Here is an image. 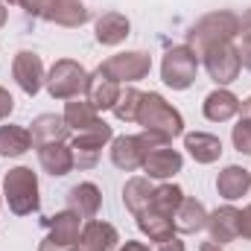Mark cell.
Listing matches in <instances>:
<instances>
[{"instance_id":"obj_26","label":"cell","mask_w":251,"mask_h":251,"mask_svg":"<svg viewBox=\"0 0 251 251\" xmlns=\"http://www.w3.org/2000/svg\"><path fill=\"white\" fill-rule=\"evenodd\" d=\"M134 219H137L140 234H146L152 243H164V240L176 237V225H173V219H170V216H164V213H158L155 207L140 210Z\"/></svg>"},{"instance_id":"obj_2","label":"cell","mask_w":251,"mask_h":251,"mask_svg":"<svg viewBox=\"0 0 251 251\" xmlns=\"http://www.w3.org/2000/svg\"><path fill=\"white\" fill-rule=\"evenodd\" d=\"M137 123L143 126V131H158L164 134L167 140L173 137H181L184 134V117L176 105H170L161 94L149 91L143 94L140 100V108H137Z\"/></svg>"},{"instance_id":"obj_13","label":"cell","mask_w":251,"mask_h":251,"mask_svg":"<svg viewBox=\"0 0 251 251\" xmlns=\"http://www.w3.org/2000/svg\"><path fill=\"white\" fill-rule=\"evenodd\" d=\"M181 167H184V155L178 149H173L170 143L167 146H158V149H149L146 152V161H143L146 178H158V181L173 178L176 173H181Z\"/></svg>"},{"instance_id":"obj_29","label":"cell","mask_w":251,"mask_h":251,"mask_svg":"<svg viewBox=\"0 0 251 251\" xmlns=\"http://www.w3.org/2000/svg\"><path fill=\"white\" fill-rule=\"evenodd\" d=\"M181 201H184V190L178 187V184H161V187H155L152 193V201H149V207H155L158 213H164V216H176V210L181 207Z\"/></svg>"},{"instance_id":"obj_42","label":"cell","mask_w":251,"mask_h":251,"mask_svg":"<svg viewBox=\"0 0 251 251\" xmlns=\"http://www.w3.org/2000/svg\"><path fill=\"white\" fill-rule=\"evenodd\" d=\"M70 251H79V249H70Z\"/></svg>"},{"instance_id":"obj_17","label":"cell","mask_w":251,"mask_h":251,"mask_svg":"<svg viewBox=\"0 0 251 251\" xmlns=\"http://www.w3.org/2000/svg\"><path fill=\"white\" fill-rule=\"evenodd\" d=\"M201 111H204V117H207L210 123H228V120H234V117L243 111V102H240V97H234L228 88H216V91H210V94L204 97Z\"/></svg>"},{"instance_id":"obj_34","label":"cell","mask_w":251,"mask_h":251,"mask_svg":"<svg viewBox=\"0 0 251 251\" xmlns=\"http://www.w3.org/2000/svg\"><path fill=\"white\" fill-rule=\"evenodd\" d=\"M240 237L251 240V204L243 210V219H240Z\"/></svg>"},{"instance_id":"obj_28","label":"cell","mask_w":251,"mask_h":251,"mask_svg":"<svg viewBox=\"0 0 251 251\" xmlns=\"http://www.w3.org/2000/svg\"><path fill=\"white\" fill-rule=\"evenodd\" d=\"M29 146H32V134L26 126H0V155L3 158H18L29 152Z\"/></svg>"},{"instance_id":"obj_30","label":"cell","mask_w":251,"mask_h":251,"mask_svg":"<svg viewBox=\"0 0 251 251\" xmlns=\"http://www.w3.org/2000/svg\"><path fill=\"white\" fill-rule=\"evenodd\" d=\"M140 100H143V94H140L137 88H126V91H120V100H117V105H114L111 111H114L117 120H123V123H137Z\"/></svg>"},{"instance_id":"obj_39","label":"cell","mask_w":251,"mask_h":251,"mask_svg":"<svg viewBox=\"0 0 251 251\" xmlns=\"http://www.w3.org/2000/svg\"><path fill=\"white\" fill-rule=\"evenodd\" d=\"M6 18H9V9H6V3L0 0V29H3V24H6Z\"/></svg>"},{"instance_id":"obj_35","label":"cell","mask_w":251,"mask_h":251,"mask_svg":"<svg viewBox=\"0 0 251 251\" xmlns=\"http://www.w3.org/2000/svg\"><path fill=\"white\" fill-rule=\"evenodd\" d=\"M158 251H187V249H184V243L178 237H170V240L158 243Z\"/></svg>"},{"instance_id":"obj_25","label":"cell","mask_w":251,"mask_h":251,"mask_svg":"<svg viewBox=\"0 0 251 251\" xmlns=\"http://www.w3.org/2000/svg\"><path fill=\"white\" fill-rule=\"evenodd\" d=\"M29 134H32V143H64L70 137V126L64 123V117L59 114H41L35 117L29 126Z\"/></svg>"},{"instance_id":"obj_31","label":"cell","mask_w":251,"mask_h":251,"mask_svg":"<svg viewBox=\"0 0 251 251\" xmlns=\"http://www.w3.org/2000/svg\"><path fill=\"white\" fill-rule=\"evenodd\" d=\"M231 140H234V149L243 152V155H251V117H240L234 131H231Z\"/></svg>"},{"instance_id":"obj_8","label":"cell","mask_w":251,"mask_h":251,"mask_svg":"<svg viewBox=\"0 0 251 251\" xmlns=\"http://www.w3.org/2000/svg\"><path fill=\"white\" fill-rule=\"evenodd\" d=\"M199 56H201V62H204L207 76H210L219 88L237 82V76H240V70H243L240 50H237L234 44H216V47H207V50L199 53Z\"/></svg>"},{"instance_id":"obj_36","label":"cell","mask_w":251,"mask_h":251,"mask_svg":"<svg viewBox=\"0 0 251 251\" xmlns=\"http://www.w3.org/2000/svg\"><path fill=\"white\" fill-rule=\"evenodd\" d=\"M117 251H149V246H143V243H134V240H126V243H123Z\"/></svg>"},{"instance_id":"obj_33","label":"cell","mask_w":251,"mask_h":251,"mask_svg":"<svg viewBox=\"0 0 251 251\" xmlns=\"http://www.w3.org/2000/svg\"><path fill=\"white\" fill-rule=\"evenodd\" d=\"M12 111H15V100H12V94L6 88H0V120H6Z\"/></svg>"},{"instance_id":"obj_32","label":"cell","mask_w":251,"mask_h":251,"mask_svg":"<svg viewBox=\"0 0 251 251\" xmlns=\"http://www.w3.org/2000/svg\"><path fill=\"white\" fill-rule=\"evenodd\" d=\"M240 35H243V44L237 47L240 50V62H243L246 70H251V32H240Z\"/></svg>"},{"instance_id":"obj_4","label":"cell","mask_w":251,"mask_h":251,"mask_svg":"<svg viewBox=\"0 0 251 251\" xmlns=\"http://www.w3.org/2000/svg\"><path fill=\"white\" fill-rule=\"evenodd\" d=\"M199 53L190 47V44H176L164 53V62H161V79L167 88L173 91H187L190 85L196 82V73H199Z\"/></svg>"},{"instance_id":"obj_20","label":"cell","mask_w":251,"mask_h":251,"mask_svg":"<svg viewBox=\"0 0 251 251\" xmlns=\"http://www.w3.org/2000/svg\"><path fill=\"white\" fill-rule=\"evenodd\" d=\"M64 123L70 126V131H94V128H102L105 120H100V114H97V108L88 102V100H67V105H64Z\"/></svg>"},{"instance_id":"obj_15","label":"cell","mask_w":251,"mask_h":251,"mask_svg":"<svg viewBox=\"0 0 251 251\" xmlns=\"http://www.w3.org/2000/svg\"><path fill=\"white\" fill-rule=\"evenodd\" d=\"M146 146L140 140V134H120L111 140V164L123 173H134L143 167L146 161Z\"/></svg>"},{"instance_id":"obj_24","label":"cell","mask_w":251,"mask_h":251,"mask_svg":"<svg viewBox=\"0 0 251 251\" xmlns=\"http://www.w3.org/2000/svg\"><path fill=\"white\" fill-rule=\"evenodd\" d=\"M173 225H176V234H199L204 225H207V210L199 199L193 196H184L181 207L176 210L173 216Z\"/></svg>"},{"instance_id":"obj_16","label":"cell","mask_w":251,"mask_h":251,"mask_svg":"<svg viewBox=\"0 0 251 251\" xmlns=\"http://www.w3.org/2000/svg\"><path fill=\"white\" fill-rule=\"evenodd\" d=\"M120 243V234L111 222H100V219H88V225L79 234V251H114Z\"/></svg>"},{"instance_id":"obj_5","label":"cell","mask_w":251,"mask_h":251,"mask_svg":"<svg viewBox=\"0 0 251 251\" xmlns=\"http://www.w3.org/2000/svg\"><path fill=\"white\" fill-rule=\"evenodd\" d=\"M44 85H47V94L53 100H76L88 88V70L73 59H59L50 67Z\"/></svg>"},{"instance_id":"obj_40","label":"cell","mask_w":251,"mask_h":251,"mask_svg":"<svg viewBox=\"0 0 251 251\" xmlns=\"http://www.w3.org/2000/svg\"><path fill=\"white\" fill-rule=\"evenodd\" d=\"M243 111H246V114H249V117H251V97H249V100H246V102H243Z\"/></svg>"},{"instance_id":"obj_19","label":"cell","mask_w":251,"mask_h":251,"mask_svg":"<svg viewBox=\"0 0 251 251\" xmlns=\"http://www.w3.org/2000/svg\"><path fill=\"white\" fill-rule=\"evenodd\" d=\"M94 35H97V41L102 47H117V44H123L126 38L131 35V24H128V18L120 15V12H105V15L97 18Z\"/></svg>"},{"instance_id":"obj_11","label":"cell","mask_w":251,"mask_h":251,"mask_svg":"<svg viewBox=\"0 0 251 251\" xmlns=\"http://www.w3.org/2000/svg\"><path fill=\"white\" fill-rule=\"evenodd\" d=\"M12 76L18 82V88L26 94V97H35L47 79L44 73V62L38 53H29V50H21L15 59H12Z\"/></svg>"},{"instance_id":"obj_12","label":"cell","mask_w":251,"mask_h":251,"mask_svg":"<svg viewBox=\"0 0 251 251\" xmlns=\"http://www.w3.org/2000/svg\"><path fill=\"white\" fill-rule=\"evenodd\" d=\"M85 100H88L97 111H108V108H114L117 100H120V82H114L102 67H97L94 73H88Z\"/></svg>"},{"instance_id":"obj_14","label":"cell","mask_w":251,"mask_h":251,"mask_svg":"<svg viewBox=\"0 0 251 251\" xmlns=\"http://www.w3.org/2000/svg\"><path fill=\"white\" fill-rule=\"evenodd\" d=\"M240 219H243V210L234 207V204H225V207H216L213 213H207V231H210V243H234L240 240Z\"/></svg>"},{"instance_id":"obj_18","label":"cell","mask_w":251,"mask_h":251,"mask_svg":"<svg viewBox=\"0 0 251 251\" xmlns=\"http://www.w3.org/2000/svg\"><path fill=\"white\" fill-rule=\"evenodd\" d=\"M38 164L47 176L62 178L73 170V149L67 143H38Z\"/></svg>"},{"instance_id":"obj_3","label":"cell","mask_w":251,"mask_h":251,"mask_svg":"<svg viewBox=\"0 0 251 251\" xmlns=\"http://www.w3.org/2000/svg\"><path fill=\"white\" fill-rule=\"evenodd\" d=\"M3 199L15 216H29L41 207L38 176L29 167H15L3 176Z\"/></svg>"},{"instance_id":"obj_37","label":"cell","mask_w":251,"mask_h":251,"mask_svg":"<svg viewBox=\"0 0 251 251\" xmlns=\"http://www.w3.org/2000/svg\"><path fill=\"white\" fill-rule=\"evenodd\" d=\"M240 32H251V9L240 18Z\"/></svg>"},{"instance_id":"obj_7","label":"cell","mask_w":251,"mask_h":251,"mask_svg":"<svg viewBox=\"0 0 251 251\" xmlns=\"http://www.w3.org/2000/svg\"><path fill=\"white\" fill-rule=\"evenodd\" d=\"M41 222L50 228V234L41 240L38 251H70V249H76L79 234H82V216H79V213H73L70 207H64L56 216H47V219H41Z\"/></svg>"},{"instance_id":"obj_10","label":"cell","mask_w":251,"mask_h":251,"mask_svg":"<svg viewBox=\"0 0 251 251\" xmlns=\"http://www.w3.org/2000/svg\"><path fill=\"white\" fill-rule=\"evenodd\" d=\"M114 82H140V79H146L149 76V70H152V56L149 53H140V50H128V53H117V56H111V59H105V62L100 64Z\"/></svg>"},{"instance_id":"obj_21","label":"cell","mask_w":251,"mask_h":251,"mask_svg":"<svg viewBox=\"0 0 251 251\" xmlns=\"http://www.w3.org/2000/svg\"><path fill=\"white\" fill-rule=\"evenodd\" d=\"M100 204H102V193L91 181H82V184L67 190V207L73 213H79L82 219H94L97 210H100Z\"/></svg>"},{"instance_id":"obj_22","label":"cell","mask_w":251,"mask_h":251,"mask_svg":"<svg viewBox=\"0 0 251 251\" xmlns=\"http://www.w3.org/2000/svg\"><path fill=\"white\" fill-rule=\"evenodd\" d=\"M184 149L196 164H216L222 155V140L207 131H190L184 134Z\"/></svg>"},{"instance_id":"obj_9","label":"cell","mask_w":251,"mask_h":251,"mask_svg":"<svg viewBox=\"0 0 251 251\" xmlns=\"http://www.w3.org/2000/svg\"><path fill=\"white\" fill-rule=\"evenodd\" d=\"M114 140V128L105 123L102 128H94V131H79L70 143L73 149V167L79 170H94L100 164V155H102V146Z\"/></svg>"},{"instance_id":"obj_43","label":"cell","mask_w":251,"mask_h":251,"mask_svg":"<svg viewBox=\"0 0 251 251\" xmlns=\"http://www.w3.org/2000/svg\"><path fill=\"white\" fill-rule=\"evenodd\" d=\"M0 199H3V196H0Z\"/></svg>"},{"instance_id":"obj_41","label":"cell","mask_w":251,"mask_h":251,"mask_svg":"<svg viewBox=\"0 0 251 251\" xmlns=\"http://www.w3.org/2000/svg\"><path fill=\"white\" fill-rule=\"evenodd\" d=\"M3 3H12V6H26V0H3Z\"/></svg>"},{"instance_id":"obj_38","label":"cell","mask_w":251,"mask_h":251,"mask_svg":"<svg viewBox=\"0 0 251 251\" xmlns=\"http://www.w3.org/2000/svg\"><path fill=\"white\" fill-rule=\"evenodd\" d=\"M199 251H222V246H219V243H201Z\"/></svg>"},{"instance_id":"obj_6","label":"cell","mask_w":251,"mask_h":251,"mask_svg":"<svg viewBox=\"0 0 251 251\" xmlns=\"http://www.w3.org/2000/svg\"><path fill=\"white\" fill-rule=\"evenodd\" d=\"M24 9L35 18H41V21L59 24V26H67V29H76V26L88 24V18H91L82 0H26Z\"/></svg>"},{"instance_id":"obj_23","label":"cell","mask_w":251,"mask_h":251,"mask_svg":"<svg viewBox=\"0 0 251 251\" xmlns=\"http://www.w3.org/2000/svg\"><path fill=\"white\" fill-rule=\"evenodd\" d=\"M216 190H219L222 199L237 201V199H243V196L251 190V173L246 170V167L231 164V167H225V170L216 176Z\"/></svg>"},{"instance_id":"obj_27","label":"cell","mask_w":251,"mask_h":251,"mask_svg":"<svg viewBox=\"0 0 251 251\" xmlns=\"http://www.w3.org/2000/svg\"><path fill=\"white\" fill-rule=\"evenodd\" d=\"M152 193H155L152 178H146V176L128 178V181L123 184V204L128 207V213H131V216H137L140 210H146V207H149V201H152Z\"/></svg>"},{"instance_id":"obj_1","label":"cell","mask_w":251,"mask_h":251,"mask_svg":"<svg viewBox=\"0 0 251 251\" xmlns=\"http://www.w3.org/2000/svg\"><path fill=\"white\" fill-rule=\"evenodd\" d=\"M240 35V18L234 12H210L204 18H199L187 32V44L196 53H204L207 47L216 44H231Z\"/></svg>"}]
</instances>
